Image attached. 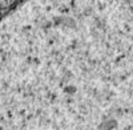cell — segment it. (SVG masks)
<instances>
[{"label":"cell","instance_id":"6da1fadb","mask_svg":"<svg viewBox=\"0 0 133 130\" xmlns=\"http://www.w3.org/2000/svg\"><path fill=\"white\" fill-rule=\"evenodd\" d=\"M0 130H133V0H39L0 20Z\"/></svg>","mask_w":133,"mask_h":130},{"label":"cell","instance_id":"3957f363","mask_svg":"<svg viewBox=\"0 0 133 130\" xmlns=\"http://www.w3.org/2000/svg\"><path fill=\"white\" fill-rule=\"evenodd\" d=\"M0 19H2V12H0Z\"/></svg>","mask_w":133,"mask_h":130},{"label":"cell","instance_id":"7a4b0ae2","mask_svg":"<svg viewBox=\"0 0 133 130\" xmlns=\"http://www.w3.org/2000/svg\"><path fill=\"white\" fill-rule=\"evenodd\" d=\"M19 3L16 2H8V0H0V11L2 9H8L9 7H12V5H17Z\"/></svg>","mask_w":133,"mask_h":130}]
</instances>
